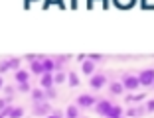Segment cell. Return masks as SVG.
<instances>
[{"instance_id":"11","label":"cell","mask_w":154,"mask_h":118,"mask_svg":"<svg viewBox=\"0 0 154 118\" xmlns=\"http://www.w3.org/2000/svg\"><path fill=\"white\" fill-rule=\"evenodd\" d=\"M69 85H71V87H77V85H79V77H77L75 73H69Z\"/></svg>"},{"instance_id":"12","label":"cell","mask_w":154,"mask_h":118,"mask_svg":"<svg viewBox=\"0 0 154 118\" xmlns=\"http://www.w3.org/2000/svg\"><path fill=\"white\" fill-rule=\"evenodd\" d=\"M67 116H79V108H77V106H69L67 108Z\"/></svg>"},{"instance_id":"13","label":"cell","mask_w":154,"mask_h":118,"mask_svg":"<svg viewBox=\"0 0 154 118\" xmlns=\"http://www.w3.org/2000/svg\"><path fill=\"white\" fill-rule=\"evenodd\" d=\"M144 99V95H134V96H128V100L131 102H136V100H142Z\"/></svg>"},{"instance_id":"5","label":"cell","mask_w":154,"mask_h":118,"mask_svg":"<svg viewBox=\"0 0 154 118\" xmlns=\"http://www.w3.org/2000/svg\"><path fill=\"white\" fill-rule=\"evenodd\" d=\"M81 69H83V73H85V75H93V73H95V61H93V59H89V61H85V59H83L81 61Z\"/></svg>"},{"instance_id":"19","label":"cell","mask_w":154,"mask_h":118,"mask_svg":"<svg viewBox=\"0 0 154 118\" xmlns=\"http://www.w3.org/2000/svg\"><path fill=\"white\" fill-rule=\"evenodd\" d=\"M152 87H154V83H152Z\"/></svg>"},{"instance_id":"18","label":"cell","mask_w":154,"mask_h":118,"mask_svg":"<svg viewBox=\"0 0 154 118\" xmlns=\"http://www.w3.org/2000/svg\"><path fill=\"white\" fill-rule=\"evenodd\" d=\"M0 87H2V77H0Z\"/></svg>"},{"instance_id":"8","label":"cell","mask_w":154,"mask_h":118,"mask_svg":"<svg viewBox=\"0 0 154 118\" xmlns=\"http://www.w3.org/2000/svg\"><path fill=\"white\" fill-rule=\"evenodd\" d=\"M109 91L113 93V95H121V93L125 91V85H122V83H111V85H109Z\"/></svg>"},{"instance_id":"6","label":"cell","mask_w":154,"mask_h":118,"mask_svg":"<svg viewBox=\"0 0 154 118\" xmlns=\"http://www.w3.org/2000/svg\"><path fill=\"white\" fill-rule=\"evenodd\" d=\"M34 112H36V114H45V112H50V105H45V100H36Z\"/></svg>"},{"instance_id":"17","label":"cell","mask_w":154,"mask_h":118,"mask_svg":"<svg viewBox=\"0 0 154 118\" xmlns=\"http://www.w3.org/2000/svg\"><path fill=\"white\" fill-rule=\"evenodd\" d=\"M6 105H8V99H0V110L4 108V106H6Z\"/></svg>"},{"instance_id":"4","label":"cell","mask_w":154,"mask_h":118,"mask_svg":"<svg viewBox=\"0 0 154 118\" xmlns=\"http://www.w3.org/2000/svg\"><path fill=\"white\" fill-rule=\"evenodd\" d=\"M95 96H91V95H81V96H77V106H81V108H89V106L95 105Z\"/></svg>"},{"instance_id":"1","label":"cell","mask_w":154,"mask_h":118,"mask_svg":"<svg viewBox=\"0 0 154 118\" xmlns=\"http://www.w3.org/2000/svg\"><path fill=\"white\" fill-rule=\"evenodd\" d=\"M122 85H125V89H128V91H134V89L140 87V81H138V77H134V75H125V77H122Z\"/></svg>"},{"instance_id":"2","label":"cell","mask_w":154,"mask_h":118,"mask_svg":"<svg viewBox=\"0 0 154 118\" xmlns=\"http://www.w3.org/2000/svg\"><path fill=\"white\" fill-rule=\"evenodd\" d=\"M138 81H140V85L150 87V85L154 83V69H144V71H140V75H138Z\"/></svg>"},{"instance_id":"14","label":"cell","mask_w":154,"mask_h":118,"mask_svg":"<svg viewBox=\"0 0 154 118\" xmlns=\"http://www.w3.org/2000/svg\"><path fill=\"white\" fill-rule=\"evenodd\" d=\"M63 79H65V75H63V73H59V75H55L54 83H63Z\"/></svg>"},{"instance_id":"15","label":"cell","mask_w":154,"mask_h":118,"mask_svg":"<svg viewBox=\"0 0 154 118\" xmlns=\"http://www.w3.org/2000/svg\"><path fill=\"white\" fill-rule=\"evenodd\" d=\"M89 59H93V61H103V55H89Z\"/></svg>"},{"instance_id":"3","label":"cell","mask_w":154,"mask_h":118,"mask_svg":"<svg viewBox=\"0 0 154 118\" xmlns=\"http://www.w3.org/2000/svg\"><path fill=\"white\" fill-rule=\"evenodd\" d=\"M105 83H107V77H105L103 73H93L91 75V89H101V87H105Z\"/></svg>"},{"instance_id":"9","label":"cell","mask_w":154,"mask_h":118,"mask_svg":"<svg viewBox=\"0 0 154 118\" xmlns=\"http://www.w3.org/2000/svg\"><path fill=\"white\" fill-rule=\"evenodd\" d=\"M14 79H16L18 83H24V81H28V79H30V73H28V71H22V69H20V71H16Z\"/></svg>"},{"instance_id":"16","label":"cell","mask_w":154,"mask_h":118,"mask_svg":"<svg viewBox=\"0 0 154 118\" xmlns=\"http://www.w3.org/2000/svg\"><path fill=\"white\" fill-rule=\"evenodd\" d=\"M146 110H148V112H152V110H154V100H148V105H146Z\"/></svg>"},{"instance_id":"10","label":"cell","mask_w":154,"mask_h":118,"mask_svg":"<svg viewBox=\"0 0 154 118\" xmlns=\"http://www.w3.org/2000/svg\"><path fill=\"white\" fill-rule=\"evenodd\" d=\"M42 87H44V89H50V87H54V79H51L50 73H45L44 77H42Z\"/></svg>"},{"instance_id":"7","label":"cell","mask_w":154,"mask_h":118,"mask_svg":"<svg viewBox=\"0 0 154 118\" xmlns=\"http://www.w3.org/2000/svg\"><path fill=\"white\" fill-rule=\"evenodd\" d=\"M6 114H12V116H22L24 110L22 108H12V106H8V108H2V110H0V116H6Z\"/></svg>"}]
</instances>
